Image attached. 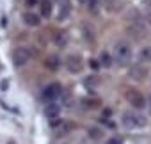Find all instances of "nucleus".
Returning <instances> with one entry per match:
<instances>
[{"instance_id":"1a4fd4ad","label":"nucleus","mask_w":151,"mask_h":144,"mask_svg":"<svg viewBox=\"0 0 151 144\" xmlns=\"http://www.w3.org/2000/svg\"><path fill=\"white\" fill-rule=\"evenodd\" d=\"M146 75H147L146 68H142V66H135V68H132V77H133V78L142 80V78H146Z\"/></svg>"},{"instance_id":"4468645a","label":"nucleus","mask_w":151,"mask_h":144,"mask_svg":"<svg viewBox=\"0 0 151 144\" xmlns=\"http://www.w3.org/2000/svg\"><path fill=\"white\" fill-rule=\"evenodd\" d=\"M87 6H89V11L93 14H96L100 9V0H87Z\"/></svg>"},{"instance_id":"2eb2a0df","label":"nucleus","mask_w":151,"mask_h":144,"mask_svg":"<svg viewBox=\"0 0 151 144\" xmlns=\"http://www.w3.org/2000/svg\"><path fill=\"white\" fill-rule=\"evenodd\" d=\"M101 62H103L105 66H110V57H109V53H107V52H103V53H101Z\"/></svg>"},{"instance_id":"20e7f679","label":"nucleus","mask_w":151,"mask_h":144,"mask_svg":"<svg viewBox=\"0 0 151 144\" xmlns=\"http://www.w3.org/2000/svg\"><path fill=\"white\" fill-rule=\"evenodd\" d=\"M60 93H62V87H60L59 84H50V86H46L45 91H43V100H45V102H55V100L60 96Z\"/></svg>"},{"instance_id":"f03ea898","label":"nucleus","mask_w":151,"mask_h":144,"mask_svg":"<svg viewBox=\"0 0 151 144\" xmlns=\"http://www.w3.org/2000/svg\"><path fill=\"white\" fill-rule=\"evenodd\" d=\"M114 59L117 60V64L124 66L130 59H132V48L126 41H119L116 46H114Z\"/></svg>"},{"instance_id":"39448f33","label":"nucleus","mask_w":151,"mask_h":144,"mask_svg":"<svg viewBox=\"0 0 151 144\" xmlns=\"http://www.w3.org/2000/svg\"><path fill=\"white\" fill-rule=\"evenodd\" d=\"M66 66H68V69L71 71V73H78V71H82V66H84L82 57L77 55V53L68 55V59H66Z\"/></svg>"},{"instance_id":"aec40b11","label":"nucleus","mask_w":151,"mask_h":144,"mask_svg":"<svg viewBox=\"0 0 151 144\" xmlns=\"http://www.w3.org/2000/svg\"><path fill=\"white\" fill-rule=\"evenodd\" d=\"M146 4H147V9L151 11V0H146Z\"/></svg>"},{"instance_id":"9b49d317","label":"nucleus","mask_w":151,"mask_h":144,"mask_svg":"<svg viewBox=\"0 0 151 144\" xmlns=\"http://www.w3.org/2000/svg\"><path fill=\"white\" fill-rule=\"evenodd\" d=\"M82 34H84V37H86L87 41H93V39H94V30L91 29L89 23H82Z\"/></svg>"},{"instance_id":"7ed1b4c3","label":"nucleus","mask_w":151,"mask_h":144,"mask_svg":"<svg viewBox=\"0 0 151 144\" xmlns=\"http://www.w3.org/2000/svg\"><path fill=\"white\" fill-rule=\"evenodd\" d=\"M29 59H30V50L29 48H16L14 52H13V64L16 66V68H22V66H25L27 62H29Z\"/></svg>"},{"instance_id":"6ab92c4d","label":"nucleus","mask_w":151,"mask_h":144,"mask_svg":"<svg viewBox=\"0 0 151 144\" xmlns=\"http://www.w3.org/2000/svg\"><path fill=\"white\" fill-rule=\"evenodd\" d=\"M36 2H37V0H27V4H29V6H32V4H36Z\"/></svg>"},{"instance_id":"f257e3e1","label":"nucleus","mask_w":151,"mask_h":144,"mask_svg":"<svg viewBox=\"0 0 151 144\" xmlns=\"http://www.w3.org/2000/svg\"><path fill=\"white\" fill-rule=\"evenodd\" d=\"M121 121H123V125H124L128 130L144 128V126L147 125V119H146L142 114H137V112H126V114H123Z\"/></svg>"},{"instance_id":"a211bd4d","label":"nucleus","mask_w":151,"mask_h":144,"mask_svg":"<svg viewBox=\"0 0 151 144\" xmlns=\"http://www.w3.org/2000/svg\"><path fill=\"white\" fill-rule=\"evenodd\" d=\"M91 66H93V69H98V68H100V62H96V60H91Z\"/></svg>"},{"instance_id":"ddd939ff","label":"nucleus","mask_w":151,"mask_h":144,"mask_svg":"<svg viewBox=\"0 0 151 144\" xmlns=\"http://www.w3.org/2000/svg\"><path fill=\"white\" fill-rule=\"evenodd\" d=\"M139 60H144V62H149L151 60V46H144L139 52Z\"/></svg>"},{"instance_id":"f8f14e48","label":"nucleus","mask_w":151,"mask_h":144,"mask_svg":"<svg viewBox=\"0 0 151 144\" xmlns=\"http://www.w3.org/2000/svg\"><path fill=\"white\" fill-rule=\"evenodd\" d=\"M45 66H46L48 69H52V71L57 69V68H59V57H57V55H50V57L45 60Z\"/></svg>"},{"instance_id":"6e6552de","label":"nucleus","mask_w":151,"mask_h":144,"mask_svg":"<svg viewBox=\"0 0 151 144\" xmlns=\"http://www.w3.org/2000/svg\"><path fill=\"white\" fill-rule=\"evenodd\" d=\"M45 114H46V117H57L59 114H60V109H59V105H55V103H50V105H46V109H45Z\"/></svg>"},{"instance_id":"dca6fc26","label":"nucleus","mask_w":151,"mask_h":144,"mask_svg":"<svg viewBox=\"0 0 151 144\" xmlns=\"http://www.w3.org/2000/svg\"><path fill=\"white\" fill-rule=\"evenodd\" d=\"M55 37H57V39H55V43H57V45H60V46H62V45H64V36H62V34H57V36H55Z\"/></svg>"},{"instance_id":"9d476101","label":"nucleus","mask_w":151,"mask_h":144,"mask_svg":"<svg viewBox=\"0 0 151 144\" xmlns=\"http://www.w3.org/2000/svg\"><path fill=\"white\" fill-rule=\"evenodd\" d=\"M39 7H41V14H43L45 18H48V16L52 14V2H50V0H41V2H39Z\"/></svg>"},{"instance_id":"412c9836","label":"nucleus","mask_w":151,"mask_h":144,"mask_svg":"<svg viewBox=\"0 0 151 144\" xmlns=\"http://www.w3.org/2000/svg\"><path fill=\"white\" fill-rule=\"evenodd\" d=\"M78 2H82V4H84V2H87V0H78Z\"/></svg>"},{"instance_id":"423d86ee","label":"nucleus","mask_w":151,"mask_h":144,"mask_svg":"<svg viewBox=\"0 0 151 144\" xmlns=\"http://www.w3.org/2000/svg\"><path fill=\"white\" fill-rule=\"evenodd\" d=\"M126 98H128V102L135 107V109H142L144 105H146V100H144V96L140 94V93H137V91H130L128 94H126Z\"/></svg>"},{"instance_id":"f3484780","label":"nucleus","mask_w":151,"mask_h":144,"mask_svg":"<svg viewBox=\"0 0 151 144\" xmlns=\"http://www.w3.org/2000/svg\"><path fill=\"white\" fill-rule=\"evenodd\" d=\"M91 135H93V137H101L103 133H101V130H96V128H94V130H91Z\"/></svg>"},{"instance_id":"0eeeda50","label":"nucleus","mask_w":151,"mask_h":144,"mask_svg":"<svg viewBox=\"0 0 151 144\" xmlns=\"http://www.w3.org/2000/svg\"><path fill=\"white\" fill-rule=\"evenodd\" d=\"M23 22H25L29 27H37L39 22H41V18H39L37 14H34V13H25V14H23Z\"/></svg>"}]
</instances>
